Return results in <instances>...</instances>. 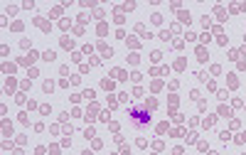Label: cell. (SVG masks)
Here are the masks:
<instances>
[{"label":"cell","mask_w":246,"mask_h":155,"mask_svg":"<svg viewBox=\"0 0 246 155\" xmlns=\"http://www.w3.org/2000/svg\"><path fill=\"white\" fill-rule=\"evenodd\" d=\"M54 52H52V49H47V52H44V54H42V59H44V62H54Z\"/></svg>","instance_id":"cell-1"},{"label":"cell","mask_w":246,"mask_h":155,"mask_svg":"<svg viewBox=\"0 0 246 155\" xmlns=\"http://www.w3.org/2000/svg\"><path fill=\"white\" fill-rule=\"evenodd\" d=\"M113 74H116V79H128V76H126V71H123V69H116V71H113Z\"/></svg>","instance_id":"cell-2"},{"label":"cell","mask_w":246,"mask_h":155,"mask_svg":"<svg viewBox=\"0 0 246 155\" xmlns=\"http://www.w3.org/2000/svg\"><path fill=\"white\" fill-rule=\"evenodd\" d=\"M52 89H54V84H52V81H44V91L49 94V91H52Z\"/></svg>","instance_id":"cell-3"},{"label":"cell","mask_w":246,"mask_h":155,"mask_svg":"<svg viewBox=\"0 0 246 155\" xmlns=\"http://www.w3.org/2000/svg\"><path fill=\"white\" fill-rule=\"evenodd\" d=\"M219 138H221V140H224V143H227V140H229V138H231V136H229L227 130H221V133H219Z\"/></svg>","instance_id":"cell-4"},{"label":"cell","mask_w":246,"mask_h":155,"mask_svg":"<svg viewBox=\"0 0 246 155\" xmlns=\"http://www.w3.org/2000/svg\"><path fill=\"white\" fill-rule=\"evenodd\" d=\"M180 20H182V22H190V13H180Z\"/></svg>","instance_id":"cell-5"},{"label":"cell","mask_w":246,"mask_h":155,"mask_svg":"<svg viewBox=\"0 0 246 155\" xmlns=\"http://www.w3.org/2000/svg\"><path fill=\"white\" fill-rule=\"evenodd\" d=\"M236 143H246V133H241V136L236 138Z\"/></svg>","instance_id":"cell-6"},{"label":"cell","mask_w":246,"mask_h":155,"mask_svg":"<svg viewBox=\"0 0 246 155\" xmlns=\"http://www.w3.org/2000/svg\"><path fill=\"white\" fill-rule=\"evenodd\" d=\"M37 155H44V148H37Z\"/></svg>","instance_id":"cell-7"},{"label":"cell","mask_w":246,"mask_h":155,"mask_svg":"<svg viewBox=\"0 0 246 155\" xmlns=\"http://www.w3.org/2000/svg\"><path fill=\"white\" fill-rule=\"evenodd\" d=\"M81 155H91V153H89V150H84V153H81Z\"/></svg>","instance_id":"cell-8"}]
</instances>
